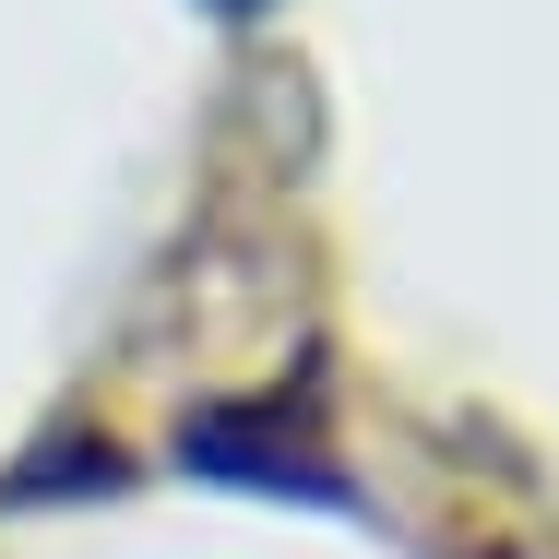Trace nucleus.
I'll return each mask as SVG.
<instances>
[{
  "mask_svg": "<svg viewBox=\"0 0 559 559\" xmlns=\"http://www.w3.org/2000/svg\"><path fill=\"white\" fill-rule=\"evenodd\" d=\"M226 12H262V0H226Z\"/></svg>",
  "mask_w": 559,
  "mask_h": 559,
  "instance_id": "1",
  "label": "nucleus"
}]
</instances>
